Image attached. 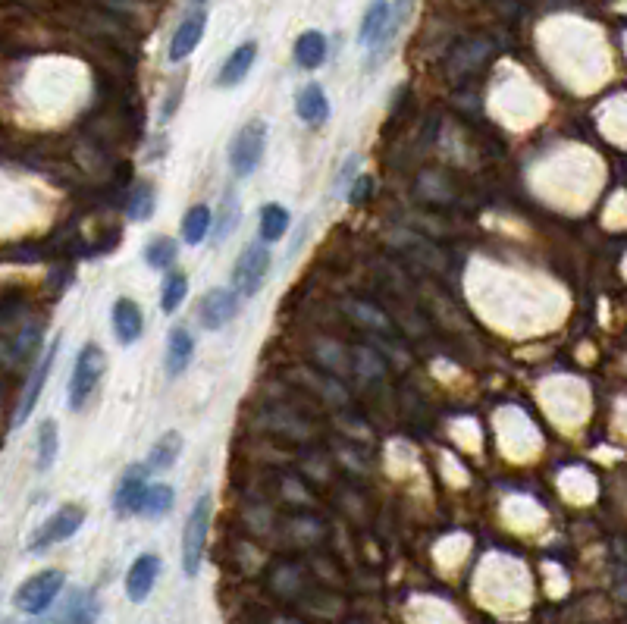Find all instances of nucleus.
Here are the masks:
<instances>
[{"label": "nucleus", "mask_w": 627, "mask_h": 624, "mask_svg": "<svg viewBox=\"0 0 627 624\" xmlns=\"http://www.w3.org/2000/svg\"><path fill=\"white\" fill-rule=\"evenodd\" d=\"M185 295H189V280H185L182 273H170L167 283H164V292H160V308L167 314L179 311V305L185 302Z\"/></svg>", "instance_id": "393cba45"}, {"label": "nucleus", "mask_w": 627, "mask_h": 624, "mask_svg": "<svg viewBox=\"0 0 627 624\" xmlns=\"http://www.w3.org/2000/svg\"><path fill=\"white\" fill-rule=\"evenodd\" d=\"M63 581H66V574L60 568H48V571H38L32 574L26 584H22L13 596V603L19 612H26V615H41V612H48L54 606V599L60 596L63 590Z\"/></svg>", "instance_id": "20e7f679"}, {"label": "nucleus", "mask_w": 627, "mask_h": 624, "mask_svg": "<svg viewBox=\"0 0 627 624\" xmlns=\"http://www.w3.org/2000/svg\"><path fill=\"white\" fill-rule=\"evenodd\" d=\"M254 57H258V44H254V41L239 44V48L232 51V54L226 57V63L220 66L217 85H220V88H236V85H242V82H245V76L251 73Z\"/></svg>", "instance_id": "ddd939ff"}, {"label": "nucleus", "mask_w": 627, "mask_h": 624, "mask_svg": "<svg viewBox=\"0 0 627 624\" xmlns=\"http://www.w3.org/2000/svg\"><path fill=\"white\" fill-rule=\"evenodd\" d=\"M298 117L305 120V123H323L330 117V101H327V91H323L317 82L305 85L301 88V95H298Z\"/></svg>", "instance_id": "2eb2a0df"}, {"label": "nucleus", "mask_w": 627, "mask_h": 624, "mask_svg": "<svg viewBox=\"0 0 627 624\" xmlns=\"http://www.w3.org/2000/svg\"><path fill=\"white\" fill-rule=\"evenodd\" d=\"M35 468L44 474V471H51L54 468V461H57V452H60V433H57V421H44L38 427V439H35Z\"/></svg>", "instance_id": "aec40b11"}, {"label": "nucleus", "mask_w": 627, "mask_h": 624, "mask_svg": "<svg viewBox=\"0 0 627 624\" xmlns=\"http://www.w3.org/2000/svg\"><path fill=\"white\" fill-rule=\"evenodd\" d=\"M148 465H132L123 477H120V487L113 493V512L120 518H129V515H138V505H142V496H145V487H148Z\"/></svg>", "instance_id": "6e6552de"}, {"label": "nucleus", "mask_w": 627, "mask_h": 624, "mask_svg": "<svg viewBox=\"0 0 627 624\" xmlns=\"http://www.w3.org/2000/svg\"><path fill=\"white\" fill-rule=\"evenodd\" d=\"M145 261L154 270H167L176 261V242L170 236H157L145 245Z\"/></svg>", "instance_id": "b1692460"}, {"label": "nucleus", "mask_w": 627, "mask_h": 624, "mask_svg": "<svg viewBox=\"0 0 627 624\" xmlns=\"http://www.w3.org/2000/svg\"><path fill=\"white\" fill-rule=\"evenodd\" d=\"M179 452H182V433L167 430V433L160 436L157 443L151 446L145 465H148V471H151V474H157V471H167V468H173V465H176Z\"/></svg>", "instance_id": "dca6fc26"}, {"label": "nucleus", "mask_w": 627, "mask_h": 624, "mask_svg": "<svg viewBox=\"0 0 627 624\" xmlns=\"http://www.w3.org/2000/svg\"><path fill=\"white\" fill-rule=\"evenodd\" d=\"M239 292L226 289V286H214L211 292H204L201 305H198V320L204 330H223L226 323L239 314Z\"/></svg>", "instance_id": "0eeeda50"}, {"label": "nucleus", "mask_w": 627, "mask_h": 624, "mask_svg": "<svg viewBox=\"0 0 627 624\" xmlns=\"http://www.w3.org/2000/svg\"><path fill=\"white\" fill-rule=\"evenodd\" d=\"M204 26H207V16H204L201 10L192 13V16H185V19L179 22V29L173 32V38H170L167 60H170V63H182L189 54H195V48H198L201 38H204Z\"/></svg>", "instance_id": "9d476101"}, {"label": "nucleus", "mask_w": 627, "mask_h": 624, "mask_svg": "<svg viewBox=\"0 0 627 624\" xmlns=\"http://www.w3.org/2000/svg\"><path fill=\"white\" fill-rule=\"evenodd\" d=\"M295 63L301 69H317L327 63V38L320 32H305L295 41Z\"/></svg>", "instance_id": "6ab92c4d"}, {"label": "nucleus", "mask_w": 627, "mask_h": 624, "mask_svg": "<svg viewBox=\"0 0 627 624\" xmlns=\"http://www.w3.org/2000/svg\"><path fill=\"white\" fill-rule=\"evenodd\" d=\"M82 524H85V508L82 505H63V508H57V512L32 534L29 552H32V556H41V552H48L51 546L66 543L69 537H76V530Z\"/></svg>", "instance_id": "39448f33"}, {"label": "nucleus", "mask_w": 627, "mask_h": 624, "mask_svg": "<svg viewBox=\"0 0 627 624\" xmlns=\"http://www.w3.org/2000/svg\"><path fill=\"white\" fill-rule=\"evenodd\" d=\"M192 355H195V339L185 327H176L167 339V377L176 380L189 371L192 364Z\"/></svg>", "instance_id": "4468645a"}, {"label": "nucleus", "mask_w": 627, "mask_h": 624, "mask_svg": "<svg viewBox=\"0 0 627 624\" xmlns=\"http://www.w3.org/2000/svg\"><path fill=\"white\" fill-rule=\"evenodd\" d=\"M57 349H60V339H54V342L48 345V352H44V358L38 361L35 374H32V380H29V386H26V396H22V402H19L16 424H26V421L32 418V411H35V405H38V399H41V389H44V383H48L51 367H54V361H57Z\"/></svg>", "instance_id": "1a4fd4ad"}, {"label": "nucleus", "mask_w": 627, "mask_h": 624, "mask_svg": "<svg viewBox=\"0 0 627 624\" xmlns=\"http://www.w3.org/2000/svg\"><path fill=\"white\" fill-rule=\"evenodd\" d=\"M264 151H267V123L254 117V120H248L236 132V138H232V145H229V170L236 173L239 179H248L254 170L261 167Z\"/></svg>", "instance_id": "f03ea898"}, {"label": "nucleus", "mask_w": 627, "mask_h": 624, "mask_svg": "<svg viewBox=\"0 0 627 624\" xmlns=\"http://www.w3.org/2000/svg\"><path fill=\"white\" fill-rule=\"evenodd\" d=\"M367 192H374V182H370L367 176H361V182H358V189L352 192V201L358 204V201H361V198H364Z\"/></svg>", "instance_id": "c85d7f7f"}, {"label": "nucleus", "mask_w": 627, "mask_h": 624, "mask_svg": "<svg viewBox=\"0 0 627 624\" xmlns=\"http://www.w3.org/2000/svg\"><path fill=\"white\" fill-rule=\"evenodd\" d=\"M113 336L120 345H135L145 333V317H142V308H138L132 298H120V302L113 305Z\"/></svg>", "instance_id": "f8f14e48"}, {"label": "nucleus", "mask_w": 627, "mask_h": 624, "mask_svg": "<svg viewBox=\"0 0 627 624\" xmlns=\"http://www.w3.org/2000/svg\"><path fill=\"white\" fill-rule=\"evenodd\" d=\"M267 273H270V248L261 242H251L239 254L236 267H232V289L245 298L258 295L267 283Z\"/></svg>", "instance_id": "423d86ee"}, {"label": "nucleus", "mask_w": 627, "mask_h": 624, "mask_svg": "<svg viewBox=\"0 0 627 624\" xmlns=\"http://www.w3.org/2000/svg\"><path fill=\"white\" fill-rule=\"evenodd\" d=\"M386 16H389L386 0H374V4L367 7V13L361 19V32H358L361 48H370V51L377 48L380 38H383V29H386Z\"/></svg>", "instance_id": "f3484780"}, {"label": "nucleus", "mask_w": 627, "mask_h": 624, "mask_svg": "<svg viewBox=\"0 0 627 624\" xmlns=\"http://www.w3.org/2000/svg\"><path fill=\"white\" fill-rule=\"evenodd\" d=\"M289 211L283 204H264V211H261V236L264 242H280L286 236V229H289Z\"/></svg>", "instance_id": "5701e85b"}, {"label": "nucleus", "mask_w": 627, "mask_h": 624, "mask_svg": "<svg viewBox=\"0 0 627 624\" xmlns=\"http://www.w3.org/2000/svg\"><path fill=\"white\" fill-rule=\"evenodd\" d=\"M211 512H214V499L204 493L192 505L189 518H185V530H182V571H185V577H195L198 568H201L207 527H211Z\"/></svg>", "instance_id": "7ed1b4c3"}, {"label": "nucleus", "mask_w": 627, "mask_h": 624, "mask_svg": "<svg viewBox=\"0 0 627 624\" xmlns=\"http://www.w3.org/2000/svg\"><path fill=\"white\" fill-rule=\"evenodd\" d=\"M411 0H396V4L389 7V16H386V29H383V38H380V44H377V57H386V51L392 48V41L399 38V32H402V26H405V19L411 16Z\"/></svg>", "instance_id": "4be33fe9"}, {"label": "nucleus", "mask_w": 627, "mask_h": 624, "mask_svg": "<svg viewBox=\"0 0 627 624\" xmlns=\"http://www.w3.org/2000/svg\"><path fill=\"white\" fill-rule=\"evenodd\" d=\"M192 4H195V7H201V4H207V0H192Z\"/></svg>", "instance_id": "c756f323"}, {"label": "nucleus", "mask_w": 627, "mask_h": 624, "mask_svg": "<svg viewBox=\"0 0 627 624\" xmlns=\"http://www.w3.org/2000/svg\"><path fill=\"white\" fill-rule=\"evenodd\" d=\"M129 217L145 223L154 217V189L151 186H138L135 195H132V204H129Z\"/></svg>", "instance_id": "a878e982"}, {"label": "nucleus", "mask_w": 627, "mask_h": 624, "mask_svg": "<svg viewBox=\"0 0 627 624\" xmlns=\"http://www.w3.org/2000/svg\"><path fill=\"white\" fill-rule=\"evenodd\" d=\"M157 577H160V559L151 556V552L148 556H138L126 574V596L132 603H145L157 584Z\"/></svg>", "instance_id": "9b49d317"}, {"label": "nucleus", "mask_w": 627, "mask_h": 624, "mask_svg": "<svg viewBox=\"0 0 627 624\" xmlns=\"http://www.w3.org/2000/svg\"><path fill=\"white\" fill-rule=\"evenodd\" d=\"M173 502H176V493H173L170 483H148L142 505H138V515L157 521V518H164L170 512Z\"/></svg>", "instance_id": "a211bd4d"}, {"label": "nucleus", "mask_w": 627, "mask_h": 624, "mask_svg": "<svg viewBox=\"0 0 627 624\" xmlns=\"http://www.w3.org/2000/svg\"><path fill=\"white\" fill-rule=\"evenodd\" d=\"M104 367H107V358L101 352V345L85 342L79 349V355H76L73 377H69V408L85 411L88 399L95 396V389L104 377Z\"/></svg>", "instance_id": "f257e3e1"}, {"label": "nucleus", "mask_w": 627, "mask_h": 624, "mask_svg": "<svg viewBox=\"0 0 627 624\" xmlns=\"http://www.w3.org/2000/svg\"><path fill=\"white\" fill-rule=\"evenodd\" d=\"M236 217H239V204H236V192H226L223 204H220V220H217V236L226 239L232 233V226H236Z\"/></svg>", "instance_id": "bb28decb"}, {"label": "nucleus", "mask_w": 627, "mask_h": 624, "mask_svg": "<svg viewBox=\"0 0 627 624\" xmlns=\"http://www.w3.org/2000/svg\"><path fill=\"white\" fill-rule=\"evenodd\" d=\"M73 609L66 612L69 621H88V618H95L98 615V599L91 596V593H76L73 596V603H69Z\"/></svg>", "instance_id": "cd10ccee"}, {"label": "nucleus", "mask_w": 627, "mask_h": 624, "mask_svg": "<svg viewBox=\"0 0 627 624\" xmlns=\"http://www.w3.org/2000/svg\"><path fill=\"white\" fill-rule=\"evenodd\" d=\"M211 207L207 204H195L185 211L182 217V239L189 242V245H201L207 239V233H211Z\"/></svg>", "instance_id": "412c9836"}]
</instances>
